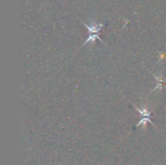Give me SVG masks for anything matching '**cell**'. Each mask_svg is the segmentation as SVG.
Wrapping results in <instances>:
<instances>
[{"instance_id": "obj_1", "label": "cell", "mask_w": 166, "mask_h": 165, "mask_svg": "<svg viewBox=\"0 0 166 165\" xmlns=\"http://www.w3.org/2000/svg\"><path fill=\"white\" fill-rule=\"evenodd\" d=\"M81 22L84 24V25L85 27L88 28V39L84 42V44L82 45L83 46L86 45L88 44V43H89V42L92 43V45H94L95 44L96 40H97V39L101 40L102 43L105 44V42L101 39V37L99 36L100 31L101 30L102 28L104 27L105 24H97V23H96L95 21H92L91 24L88 25V24H87L86 23H84V22H83V21H81Z\"/></svg>"}, {"instance_id": "obj_2", "label": "cell", "mask_w": 166, "mask_h": 165, "mask_svg": "<svg viewBox=\"0 0 166 165\" xmlns=\"http://www.w3.org/2000/svg\"><path fill=\"white\" fill-rule=\"evenodd\" d=\"M153 75L154 76V78L156 79V86L155 89H153V91L152 92L155 91H157V90H159V91H161L163 89V84H165V78L162 77V75H160L159 77L158 76H156L155 74H153Z\"/></svg>"}, {"instance_id": "obj_3", "label": "cell", "mask_w": 166, "mask_h": 165, "mask_svg": "<svg viewBox=\"0 0 166 165\" xmlns=\"http://www.w3.org/2000/svg\"><path fill=\"white\" fill-rule=\"evenodd\" d=\"M134 105V107L135 108L136 110H137V111H139V113H140V116H141V118H151L153 111H149V110L146 108V107H143V108L141 109V108H138L136 105Z\"/></svg>"}]
</instances>
